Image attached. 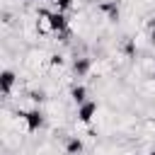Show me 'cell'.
Returning a JSON list of instances; mask_svg holds the SVG:
<instances>
[{
    "instance_id": "1",
    "label": "cell",
    "mask_w": 155,
    "mask_h": 155,
    "mask_svg": "<svg viewBox=\"0 0 155 155\" xmlns=\"http://www.w3.org/2000/svg\"><path fill=\"white\" fill-rule=\"evenodd\" d=\"M51 56L53 51H48L46 46H27L22 51V70L24 75H39L46 78L51 73Z\"/></svg>"
},
{
    "instance_id": "2",
    "label": "cell",
    "mask_w": 155,
    "mask_h": 155,
    "mask_svg": "<svg viewBox=\"0 0 155 155\" xmlns=\"http://www.w3.org/2000/svg\"><path fill=\"white\" fill-rule=\"evenodd\" d=\"M114 75H116V68H114V63L107 56H97L92 61V68H90V80L92 82L94 80H109Z\"/></svg>"
},
{
    "instance_id": "3",
    "label": "cell",
    "mask_w": 155,
    "mask_h": 155,
    "mask_svg": "<svg viewBox=\"0 0 155 155\" xmlns=\"http://www.w3.org/2000/svg\"><path fill=\"white\" fill-rule=\"evenodd\" d=\"M36 29H39L41 39H51V36H56V27H53V17H51V12H46V10H36Z\"/></svg>"
},
{
    "instance_id": "4",
    "label": "cell",
    "mask_w": 155,
    "mask_h": 155,
    "mask_svg": "<svg viewBox=\"0 0 155 155\" xmlns=\"http://www.w3.org/2000/svg\"><path fill=\"white\" fill-rule=\"evenodd\" d=\"M17 85H19L17 73L12 68H2V75H0V92H2V97H10Z\"/></svg>"
},
{
    "instance_id": "5",
    "label": "cell",
    "mask_w": 155,
    "mask_h": 155,
    "mask_svg": "<svg viewBox=\"0 0 155 155\" xmlns=\"http://www.w3.org/2000/svg\"><path fill=\"white\" fill-rule=\"evenodd\" d=\"M97 109H99V104L92 102V99L85 102V104H80L78 111H75V114H78V121H82V124H92L94 116H97Z\"/></svg>"
},
{
    "instance_id": "6",
    "label": "cell",
    "mask_w": 155,
    "mask_h": 155,
    "mask_svg": "<svg viewBox=\"0 0 155 155\" xmlns=\"http://www.w3.org/2000/svg\"><path fill=\"white\" fill-rule=\"evenodd\" d=\"M136 92H138V97H140L143 102H148V104H155V78H148V80H143V82L136 87Z\"/></svg>"
},
{
    "instance_id": "7",
    "label": "cell",
    "mask_w": 155,
    "mask_h": 155,
    "mask_svg": "<svg viewBox=\"0 0 155 155\" xmlns=\"http://www.w3.org/2000/svg\"><path fill=\"white\" fill-rule=\"evenodd\" d=\"M68 102H70V104H75V107H80V104L90 102V99H87V87H85V85H80V82H75V85L68 90Z\"/></svg>"
},
{
    "instance_id": "8",
    "label": "cell",
    "mask_w": 155,
    "mask_h": 155,
    "mask_svg": "<svg viewBox=\"0 0 155 155\" xmlns=\"http://www.w3.org/2000/svg\"><path fill=\"white\" fill-rule=\"evenodd\" d=\"M22 114H24V111H22ZM24 116H27V121H29V128H31V136H34L36 131H41V128H44V126L48 124L41 109H36V111H27Z\"/></svg>"
},
{
    "instance_id": "9",
    "label": "cell",
    "mask_w": 155,
    "mask_h": 155,
    "mask_svg": "<svg viewBox=\"0 0 155 155\" xmlns=\"http://www.w3.org/2000/svg\"><path fill=\"white\" fill-rule=\"evenodd\" d=\"M148 34H150V48H155V29H153V31H148Z\"/></svg>"
},
{
    "instance_id": "10",
    "label": "cell",
    "mask_w": 155,
    "mask_h": 155,
    "mask_svg": "<svg viewBox=\"0 0 155 155\" xmlns=\"http://www.w3.org/2000/svg\"><path fill=\"white\" fill-rule=\"evenodd\" d=\"M99 2H109V0H94V5H99Z\"/></svg>"
}]
</instances>
